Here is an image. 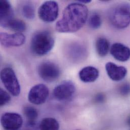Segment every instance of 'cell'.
I'll list each match as a JSON object with an SVG mask.
<instances>
[{
	"label": "cell",
	"mask_w": 130,
	"mask_h": 130,
	"mask_svg": "<svg viewBox=\"0 0 130 130\" xmlns=\"http://www.w3.org/2000/svg\"><path fill=\"white\" fill-rule=\"evenodd\" d=\"M88 9L80 3L68 5L62 16L56 24V29L60 32H74L83 27L88 18Z\"/></svg>",
	"instance_id": "obj_1"
},
{
	"label": "cell",
	"mask_w": 130,
	"mask_h": 130,
	"mask_svg": "<svg viewBox=\"0 0 130 130\" xmlns=\"http://www.w3.org/2000/svg\"><path fill=\"white\" fill-rule=\"evenodd\" d=\"M54 39L48 30H42L36 33L32 38L30 48L37 56H44L50 52L54 45Z\"/></svg>",
	"instance_id": "obj_2"
},
{
	"label": "cell",
	"mask_w": 130,
	"mask_h": 130,
	"mask_svg": "<svg viewBox=\"0 0 130 130\" xmlns=\"http://www.w3.org/2000/svg\"><path fill=\"white\" fill-rule=\"evenodd\" d=\"M109 19L115 27L126 28L130 24V6L127 3L120 4L112 8L109 13Z\"/></svg>",
	"instance_id": "obj_3"
},
{
	"label": "cell",
	"mask_w": 130,
	"mask_h": 130,
	"mask_svg": "<svg viewBox=\"0 0 130 130\" xmlns=\"http://www.w3.org/2000/svg\"><path fill=\"white\" fill-rule=\"evenodd\" d=\"M1 79L6 89L14 96L20 93V86L14 70L10 67H5L1 72Z\"/></svg>",
	"instance_id": "obj_4"
},
{
	"label": "cell",
	"mask_w": 130,
	"mask_h": 130,
	"mask_svg": "<svg viewBox=\"0 0 130 130\" xmlns=\"http://www.w3.org/2000/svg\"><path fill=\"white\" fill-rule=\"evenodd\" d=\"M59 14V6L55 1H48L44 2L39 8L38 15L44 22L50 23L54 21Z\"/></svg>",
	"instance_id": "obj_5"
},
{
	"label": "cell",
	"mask_w": 130,
	"mask_h": 130,
	"mask_svg": "<svg viewBox=\"0 0 130 130\" xmlns=\"http://www.w3.org/2000/svg\"><path fill=\"white\" fill-rule=\"evenodd\" d=\"M38 73L44 80L51 83L58 78L60 75V70L56 64L47 61L43 62L39 66Z\"/></svg>",
	"instance_id": "obj_6"
},
{
	"label": "cell",
	"mask_w": 130,
	"mask_h": 130,
	"mask_svg": "<svg viewBox=\"0 0 130 130\" xmlns=\"http://www.w3.org/2000/svg\"><path fill=\"white\" fill-rule=\"evenodd\" d=\"M75 90V87L73 82L70 80L63 81L54 88L53 95L59 101H68L73 97Z\"/></svg>",
	"instance_id": "obj_7"
},
{
	"label": "cell",
	"mask_w": 130,
	"mask_h": 130,
	"mask_svg": "<svg viewBox=\"0 0 130 130\" xmlns=\"http://www.w3.org/2000/svg\"><path fill=\"white\" fill-rule=\"evenodd\" d=\"M49 94L48 88L43 84H39L34 86L30 90L28 94V101L35 105L44 103Z\"/></svg>",
	"instance_id": "obj_8"
},
{
	"label": "cell",
	"mask_w": 130,
	"mask_h": 130,
	"mask_svg": "<svg viewBox=\"0 0 130 130\" xmlns=\"http://www.w3.org/2000/svg\"><path fill=\"white\" fill-rule=\"evenodd\" d=\"M1 123L6 130H17L22 126L23 119L18 113L6 112L2 116Z\"/></svg>",
	"instance_id": "obj_9"
},
{
	"label": "cell",
	"mask_w": 130,
	"mask_h": 130,
	"mask_svg": "<svg viewBox=\"0 0 130 130\" xmlns=\"http://www.w3.org/2000/svg\"><path fill=\"white\" fill-rule=\"evenodd\" d=\"M0 41L1 45L4 47H19L25 43V37L22 33L9 34L2 32L0 34Z\"/></svg>",
	"instance_id": "obj_10"
},
{
	"label": "cell",
	"mask_w": 130,
	"mask_h": 130,
	"mask_svg": "<svg viewBox=\"0 0 130 130\" xmlns=\"http://www.w3.org/2000/svg\"><path fill=\"white\" fill-rule=\"evenodd\" d=\"M110 52L111 55L119 61L125 62L130 58V48L122 43H116L113 44Z\"/></svg>",
	"instance_id": "obj_11"
},
{
	"label": "cell",
	"mask_w": 130,
	"mask_h": 130,
	"mask_svg": "<svg viewBox=\"0 0 130 130\" xmlns=\"http://www.w3.org/2000/svg\"><path fill=\"white\" fill-rule=\"evenodd\" d=\"M105 69L109 78L114 81H120L123 79L127 74L126 68L110 62L106 64Z\"/></svg>",
	"instance_id": "obj_12"
},
{
	"label": "cell",
	"mask_w": 130,
	"mask_h": 130,
	"mask_svg": "<svg viewBox=\"0 0 130 130\" xmlns=\"http://www.w3.org/2000/svg\"><path fill=\"white\" fill-rule=\"evenodd\" d=\"M13 10L8 1H0V23L3 27H7L9 22L13 19Z\"/></svg>",
	"instance_id": "obj_13"
},
{
	"label": "cell",
	"mask_w": 130,
	"mask_h": 130,
	"mask_svg": "<svg viewBox=\"0 0 130 130\" xmlns=\"http://www.w3.org/2000/svg\"><path fill=\"white\" fill-rule=\"evenodd\" d=\"M99 72L96 68L88 66L82 68L79 72V77L84 83H89L95 82L99 77Z\"/></svg>",
	"instance_id": "obj_14"
},
{
	"label": "cell",
	"mask_w": 130,
	"mask_h": 130,
	"mask_svg": "<svg viewBox=\"0 0 130 130\" xmlns=\"http://www.w3.org/2000/svg\"><path fill=\"white\" fill-rule=\"evenodd\" d=\"M96 49L99 56L103 57L107 55L110 50L108 41L104 38H98L96 42Z\"/></svg>",
	"instance_id": "obj_15"
},
{
	"label": "cell",
	"mask_w": 130,
	"mask_h": 130,
	"mask_svg": "<svg viewBox=\"0 0 130 130\" xmlns=\"http://www.w3.org/2000/svg\"><path fill=\"white\" fill-rule=\"evenodd\" d=\"M59 124L58 121L52 118L44 119L39 125L40 130H59Z\"/></svg>",
	"instance_id": "obj_16"
},
{
	"label": "cell",
	"mask_w": 130,
	"mask_h": 130,
	"mask_svg": "<svg viewBox=\"0 0 130 130\" xmlns=\"http://www.w3.org/2000/svg\"><path fill=\"white\" fill-rule=\"evenodd\" d=\"M7 28L18 33H21L25 30L26 25L25 23L21 20L13 19L9 22Z\"/></svg>",
	"instance_id": "obj_17"
},
{
	"label": "cell",
	"mask_w": 130,
	"mask_h": 130,
	"mask_svg": "<svg viewBox=\"0 0 130 130\" xmlns=\"http://www.w3.org/2000/svg\"><path fill=\"white\" fill-rule=\"evenodd\" d=\"M23 113L29 122H36L38 117V112L37 110L32 106H25L23 109Z\"/></svg>",
	"instance_id": "obj_18"
},
{
	"label": "cell",
	"mask_w": 130,
	"mask_h": 130,
	"mask_svg": "<svg viewBox=\"0 0 130 130\" xmlns=\"http://www.w3.org/2000/svg\"><path fill=\"white\" fill-rule=\"evenodd\" d=\"M102 19L100 15L97 13L92 14L89 19V25L93 29H98L102 25Z\"/></svg>",
	"instance_id": "obj_19"
},
{
	"label": "cell",
	"mask_w": 130,
	"mask_h": 130,
	"mask_svg": "<svg viewBox=\"0 0 130 130\" xmlns=\"http://www.w3.org/2000/svg\"><path fill=\"white\" fill-rule=\"evenodd\" d=\"M22 12L24 17L32 19L35 16V10L34 5L30 3L26 4L22 9Z\"/></svg>",
	"instance_id": "obj_20"
},
{
	"label": "cell",
	"mask_w": 130,
	"mask_h": 130,
	"mask_svg": "<svg viewBox=\"0 0 130 130\" xmlns=\"http://www.w3.org/2000/svg\"><path fill=\"white\" fill-rule=\"evenodd\" d=\"M0 97L1 106H3L6 105L11 100V97L10 95L2 89H1L0 90Z\"/></svg>",
	"instance_id": "obj_21"
},
{
	"label": "cell",
	"mask_w": 130,
	"mask_h": 130,
	"mask_svg": "<svg viewBox=\"0 0 130 130\" xmlns=\"http://www.w3.org/2000/svg\"><path fill=\"white\" fill-rule=\"evenodd\" d=\"M120 93L123 96H127L130 93V85L128 83L123 84L120 88Z\"/></svg>",
	"instance_id": "obj_22"
},
{
	"label": "cell",
	"mask_w": 130,
	"mask_h": 130,
	"mask_svg": "<svg viewBox=\"0 0 130 130\" xmlns=\"http://www.w3.org/2000/svg\"><path fill=\"white\" fill-rule=\"evenodd\" d=\"M25 130H38L36 122L27 121L25 126Z\"/></svg>",
	"instance_id": "obj_23"
},
{
	"label": "cell",
	"mask_w": 130,
	"mask_h": 130,
	"mask_svg": "<svg viewBox=\"0 0 130 130\" xmlns=\"http://www.w3.org/2000/svg\"><path fill=\"white\" fill-rule=\"evenodd\" d=\"M105 97L104 94L99 93L97 94L95 97V101L97 103H102L105 101Z\"/></svg>",
	"instance_id": "obj_24"
},
{
	"label": "cell",
	"mask_w": 130,
	"mask_h": 130,
	"mask_svg": "<svg viewBox=\"0 0 130 130\" xmlns=\"http://www.w3.org/2000/svg\"><path fill=\"white\" fill-rule=\"evenodd\" d=\"M91 2V1L90 0H83V1H79V3H84V4H86V3H88Z\"/></svg>",
	"instance_id": "obj_25"
},
{
	"label": "cell",
	"mask_w": 130,
	"mask_h": 130,
	"mask_svg": "<svg viewBox=\"0 0 130 130\" xmlns=\"http://www.w3.org/2000/svg\"><path fill=\"white\" fill-rule=\"evenodd\" d=\"M127 125L130 127V116L128 117L127 120Z\"/></svg>",
	"instance_id": "obj_26"
},
{
	"label": "cell",
	"mask_w": 130,
	"mask_h": 130,
	"mask_svg": "<svg viewBox=\"0 0 130 130\" xmlns=\"http://www.w3.org/2000/svg\"></svg>",
	"instance_id": "obj_27"
}]
</instances>
